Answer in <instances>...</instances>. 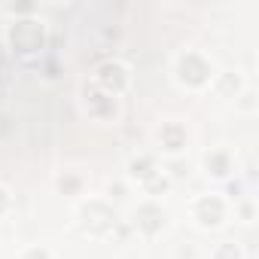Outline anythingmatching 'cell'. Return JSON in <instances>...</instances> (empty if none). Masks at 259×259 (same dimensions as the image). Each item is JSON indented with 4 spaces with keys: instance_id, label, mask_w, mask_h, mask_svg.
Returning a JSON list of instances; mask_svg holds the SVG:
<instances>
[{
    "instance_id": "9",
    "label": "cell",
    "mask_w": 259,
    "mask_h": 259,
    "mask_svg": "<svg viewBox=\"0 0 259 259\" xmlns=\"http://www.w3.org/2000/svg\"><path fill=\"white\" fill-rule=\"evenodd\" d=\"M207 168H213V174H223L226 171V159L223 156H213V159H207Z\"/></svg>"
},
{
    "instance_id": "5",
    "label": "cell",
    "mask_w": 259,
    "mask_h": 259,
    "mask_svg": "<svg viewBox=\"0 0 259 259\" xmlns=\"http://www.w3.org/2000/svg\"><path fill=\"white\" fill-rule=\"evenodd\" d=\"M198 217H201V223L217 226V223H220V217H223V204H220L217 198H204V201L198 204Z\"/></svg>"
},
{
    "instance_id": "1",
    "label": "cell",
    "mask_w": 259,
    "mask_h": 259,
    "mask_svg": "<svg viewBox=\"0 0 259 259\" xmlns=\"http://www.w3.org/2000/svg\"><path fill=\"white\" fill-rule=\"evenodd\" d=\"M13 46L22 52H34L43 46V28L37 22H19L13 28Z\"/></svg>"
},
{
    "instance_id": "8",
    "label": "cell",
    "mask_w": 259,
    "mask_h": 259,
    "mask_svg": "<svg viewBox=\"0 0 259 259\" xmlns=\"http://www.w3.org/2000/svg\"><path fill=\"white\" fill-rule=\"evenodd\" d=\"M162 138H165L168 150H180V147H183V132H180L177 125H168L165 132H162Z\"/></svg>"
},
{
    "instance_id": "10",
    "label": "cell",
    "mask_w": 259,
    "mask_h": 259,
    "mask_svg": "<svg viewBox=\"0 0 259 259\" xmlns=\"http://www.w3.org/2000/svg\"><path fill=\"white\" fill-rule=\"evenodd\" d=\"M147 168H150V159H144V162H135V165H132V171H135V174H141V177H150V171H147Z\"/></svg>"
},
{
    "instance_id": "4",
    "label": "cell",
    "mask_w": 259,
    "mask_h": 259,
    "mask_svg": "<svg viewBox=\"0 0 259 259\" xmlns=\"http://www.w3.org/2000/svg\"><path fill=\"white\" fill-rule=\"evenodd\" d=\"M89 107H92L95 116H104V119H110V116L116 113L113 98H107V95H101V92H89Z\"/></svg>"
},
{
    "instance_id": "7",
    "label": "cell",
    "mask_w": 259,
    "mask_h": 259,
    "mask_svg": "<svg viewBox=\"0 0 259 259\" xmlns=\"http://www.w3.org/2000/svg\"><path fill=\"white\" fill-rule=\"evenodd\" d=\"M138 223H141L147 232H156V229L162 226V210H159V207H153V204H147V207H141V210H138Z\"/></svg>"
},
{
    "instance_id": "13",
    "label": "cell",
    "mask_w": 259,
    "mask_h": 259,
    "mask_svg": "<svg viewBox=\"0 0 259 259\" xmlns=\"http://www.w3.org/2000/svg\"><path fill=\"white\" fill-rule=\"evenodd\" d=\"M7 207V195H4V189H0V210Z\"/></svg>"
},
{
    "instance_id": "6",
    "label": "cell",
    "mask_w": 259,
    "mask_h": 259,
    "mask_svg": "<svg viewBox=\"0 0 259 259\" xmlns=\"http://www.w3.org/2000/svg\"><path fill=\"white\" fill-rule=\"evenodd\" d=\"M110 220H113V217H110V210H107L104 204H89V207H85V223H89L92 229H104Z\"/></svg>"
},
{
    "instance_id": "11",
    "label": "cell",
    "mask_w": 259,
    "mask_h": 259,
    "mask_svg": "<svg viewBox=\"0 0 259 259\" xmlns=\"http://www.w3.org/2000/svg\"><path fill=\"white\" fill-rule=\"evenodd\" d=\"M150 186H153V189H165V180H159V177H153V180H150Z\"/></svg>"
},
{
    "instance_id": "3",
    "label": "cell",
    "mask_w": 259,
    "mask_h": 259,
    "mask_svg": "<svg viewBox=\"0 0 259 259\" xmlns=\"http://www.w3.org/2000/svg\"><path fill=\"white\" fill-rule=\"evenodd\" d=\"M98 79H101V85H107V89H122V85H125V73H122L119 64H101V67H98Z\"/></svg>"
},
{
    "instance_id": "12",
    "label": "cell",
    "mask_w": 259,
    "mask_h": 259,
    "mask_svg": "<svg viewBox=\"0 0 259 259\" xmlns=\"http://www.w3.org/2000/svg\"><path fill=\"white\" fill-rule=\"evenodd\" d=\"M28 259H46V253H43V250H31Z\"/></svg>"
},
{
    "instance_id": "2",
    "label": "cell",
    "mask_w": 259,
    "mask_h": 259,
    "mask_svg": "<svg viewBox=\"0 0 259 259\" xmlns=\"http://www.w3.org/2000/svg\"><path fill=\"white\" fill-rule=\"evenodd\" d=\"M180 73H183V79H189V82H204L210 70H207V64H204L201 58L186 55V58L180 61Z\"/></svg>"
}]
</instances>
